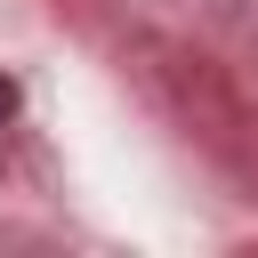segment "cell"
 Listing matches in <instances>:
<instances>
[{
  "instance_id": "6da1fadb",
  "label": "cell",
  "mask_w": 258,
  "mask_h": 258,
  "mask_svg": "<svg viewBox=\"0 0 258 258\" xmlns=\"http://www.w3.org/2000/svg\"><path fill=\"white\" fill-rule=\"evenodd\" d=\"M8 121H16V81L0 73V129H8Z\"/></svg>"
}]
</instances>
